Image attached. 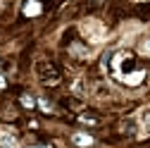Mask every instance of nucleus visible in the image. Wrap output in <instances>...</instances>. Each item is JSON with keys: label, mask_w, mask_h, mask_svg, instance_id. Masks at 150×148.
<instances>
[{"label": "nucleus", "mask_w": 150, "mask_h": 148, "mask_svg": "<svg viewBox=\"0 0 150 148\" xmlns=\"http://www.w3.org/2000/svg\"><path fill=\"white\" fill-rule=\"evenodd\" d=\"M105 62H107V67L112 69V74H115L119 81H124L126 86H138V84L145 79V72L134 67L136 58H134L131 53H115V55L107 58Z\"/></svg>", "instance_id": "f257e3e1"}, {"label": "nucleus", "mask_w": 150, "mask_h": 148, "mask_svg": "<svg viewBox=\"0 0 150 148\" xmlns=\"http://www.w3.org/2000/svg\"><path fill=\"white\" fill-rule=\"evenodd\" d=\"M43 12V5L38 3V0H26L24 5V17H38Z\"/></svg>", "instance_id": "f03ea898"}, {"label": "nucleus", "mask_w": 150, "mask_h": 148, "mask_svg": "<svg viewBox=\"0 0 150 148\" xmlns=\"http://www.w3.org/2000/svg\"><path fill=\"white\" fill-rule=\"evenodd\" d=\"M71 141L76 143V146H91V143H93V139H91V136H86V134H74V136H71Z\"/></svg>", "instance_id": "7ed1b4c3"}, {"label": "nucleus", "mask_w": 150, "mask_h": 148, "mask_svg": "<svg viewBox=\"0 0 150 148\" xmlns=\"http://www.w3.org/2000/svg\"><path fill=\"white\" fill-rule=\"evenodd\" d=\"M22 105H24V107H33V105H36V100H33L29 93H24V96H22Z\"/></svg>", "instance_id": "20e7f679"}, {"label": "nucleus", "mask_w": 150, "mask_h": 148, "mask_svg": "<svg viewBox=\"0 0 150 148\" xmlns=\"http://www.w3.org/2000/svg\"><path fill=\"white\" fill-rule=\"evenodd\" d=\"M93 3H103V0H93Z\"/></svg>", "instance_id": "39448f33"}, {"label": "nucleus", "mask_w": 150, "mask_h": 148, "mask_svg": "<svg viewBox=\"0 0 150 148\" xmlns=\"http://www.w3.org/2000/svg\"><path fill=\"white\" fill-rule=\"evenodd\" d=\"M38 148H48V146H38Z\"/></svg>", "instance_id": "423d86ee"}, {"label": "nucleus", "mask_w": 150, "mask_h": 148, "mask_svg": "<svg viewBox=\"0 0 150 148\" xmlns=\"http://www.w3.org/2000/svg\"><path fill=\"white\" fill-rule=\"evenodd\" d=\"M0 86H3V79H0Z\"/></svg>", "instance_id": "0eeeda50"}, {"label": "nucleus", "mask_w": 150, "mask_h": 148, "mask_svg": "<svg viewBox=\"0 0 150 148\" xmlns=\"http://www.w3.org/2000/svg\"><path fill=\"white\" fill-rule=\"evenodd\" d=\"M148 48H150V41H148Z\"/></svg>", "instance_id": "6e6552de"}]
</instances>
